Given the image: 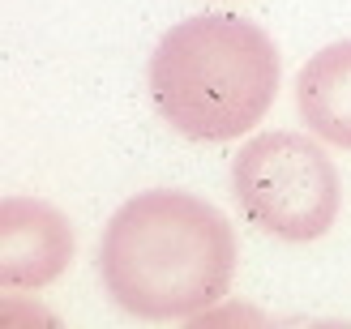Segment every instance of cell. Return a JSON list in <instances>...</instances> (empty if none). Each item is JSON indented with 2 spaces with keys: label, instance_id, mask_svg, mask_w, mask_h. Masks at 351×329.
I'll use <instances>...</instances> for the list:
<instances>
[{
  "label": "cell",
  "instance_id": "cell-1",
  "mask_svg": "<svg viewBox=\"0 0 351 329\" xmlns=\"http://www.w3.org/2000/svg\"><path fill=\"white\" fill-rule=\"evenodd\" d=\"M236 274V231L210 201L171 188L129 197L99 239L103 291L137 321H193Z\"/></svg>",
  "mask_w": 351,
  "mask_h": 329
},
{
  "label": "cell",
  "instance_id": "cell-5",
  "mask_svg": "<svg viewBox=\"0 0 351 329\" xmlns=\"http://www.w3.org/2000/svg\"><path fill=\"white\" fill-rule=\"evenodd\" d=\"M295 107L322 142L351 150V39L304 60L295 73Z\"/></svg>",
  "mask_w": 351,
  "mask_h": 329
},
{
  "label": "cell",
  "instance_id": "cell-4",
  "mask_svg": "<svg viewBox=\"0 0 351 329\" xmlns=\"http://www.w3.org/2000/svg\"><path fill=\"white\" fill-rule=\"evenodd\" d=\"M73 261V231L60 210L30 197L0 201V287L39 291Z\"/></svg>",
  "mask_w": 351,
  "mask_h": 329
},
{
  "label": "cell",
  "instance_id": "cell-2",
  "mask_svg": "<svg viewBox=\"0 0 351 329\" xmlns=\"http://www.w3.org/2000/svg\"><path fill=\"white\" fill-rule=\"evenodd\" d=\"M278 73V47L257 22L202 13L159 39L150 56V98L176 133L193 142H232L266 120Z\"/></svg>",
  "mask_w": 351,
  "mask_h": 329
},
{
  "label": "cell",
  "instance_id": "cell-3",
  "mask_svg": "<svg viewBox=\"0 0 351 329\" xmlns=\"http://www.w3.org/2000/svg\"><path fill=\"white\" fill-rule=\"evenodd\" d=\"M240 210L261 231L291 244L322 239L339 218L343 184L330 154L304 133H261L232 163Z\"/></svg>",
  "mask_w": 351,
  "mask_h": 329
}]
</instances>
